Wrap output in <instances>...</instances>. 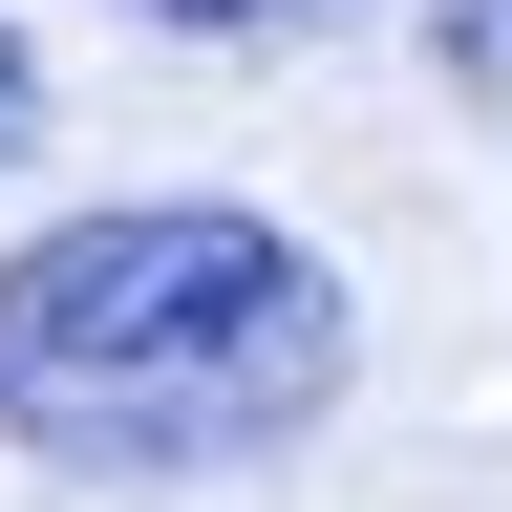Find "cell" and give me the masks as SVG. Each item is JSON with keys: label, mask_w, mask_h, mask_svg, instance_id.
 Instances as JSON below:
<instances>
[{"label": "cell", "mask_w": 512, "mask_h": 512, "mask_svg": "<svg viewBox=\"0 0 512 512\" xmlns=\"http://www.w3.org/2000/svg\"><path fill=\"white\" fill-rule=\"evenodd\" d=\"M427 64H448L470 107H512V0H427Z\"/></svg>", "instance_id": "3"}, {"label": "cell", "mask_w": 512, "mask_h": 512, "mask_svg": "<svg viewBox=\"0 0 512 512\" xmlns=\"http://www.w3.org/2000/svg\"><path fill=\"white\" fill-rule=\"evenodd\" d=\"M128 22H171V43H342L363 0H128Z\"/></svg>", "instance_id": "2"}, {"label": "cell", "mask_w": 512, "mask_h": 512, "mask_svg": "<svg viewBox=\"0 0 512 512\" xmlns=\"http://www.w3.org/2000/svg\"><path fill=\"white\" fill-rule=\"evenodd\" d=\"M363 384L342 278L235 192H107L0 256V448L43 470H256Z\"/></svg>", "instance_id": "1"}, {"label": "cell", "mask_w": 512, "mask_h": 512, "mask_svg": "<svg viewBox=\"0 0 512 512\" xmlns=\"http://www.w3.org/2000/svg\"><path fill=\"white\" fill-rule=\"evenodd\" d=\"M0 150H43V43L0 22Z\"/></svg>", "instance_id": "4"}]
</instances>
